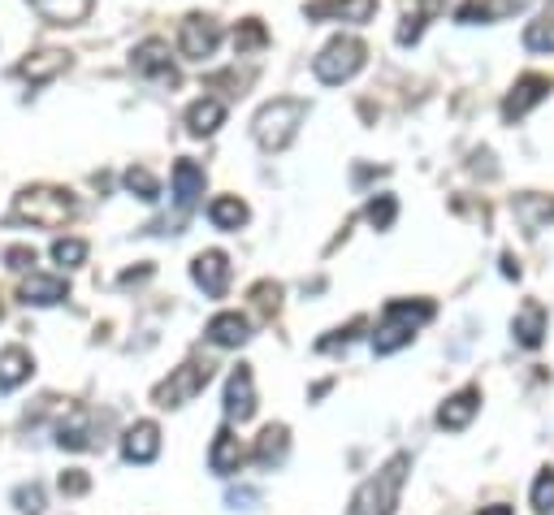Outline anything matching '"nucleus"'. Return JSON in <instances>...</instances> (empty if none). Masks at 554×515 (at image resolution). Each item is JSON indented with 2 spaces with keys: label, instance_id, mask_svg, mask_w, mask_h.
Wrapping results in <instances>:
<instances>
[{
  "label": "nucleus",
  "instance_id": "1",
  "mask_svg": "<svg viewBox=\"0 0 554 515\" xmlns=\"http://www.w3.org/2000/svg\"><path fill=\"white\" fill-rule=\"evenodd\" d=\"M433 316H438V303H433V299H390L386 312H381L377 334H373V351L377 355L403 351L407 342L416 338V329L429 325Z\"/></svg>",
  "mask_w": 554,
  "mask_h": 515
},
{
  "label": "nucleus",
  "instance_id": "2",
  "mask_svg": "<svg viewBox=\"0 0 554 515\" xmlns=\"http://www.w3.org/2000/svg\"><path fill=\"white\" fill-rule=\"evenodd\" d=\"M74 217V200L70 191L61 187H26L18 200H13V213H9V226H39V230H57Z\"/></svg>",
  "mask_w": 554,
  "mask_h": 515
},
{
  "label": "nucleus",
  "instance_id": "3",
  "mask_svg": "<svg viewBox=\"0 0 554 515\" xmlns=\"http://www.w3.org/2000/svg\"><path fill=\"white\" fill-rule=\"evenodd\" d=\"M407 468H412V455H394L373 481H364L360 490H355L351 515H394V511H399V494H403Z\"/></svg>",
  "mask_w": 554,
  "mask_h": 515
},
{
  "label": "nucleus",
  "instance_id": "4",
  "mask_svg": "<svg viewBox=\"0 0 554 515\" xmlns=\"http://www.w3.org/2000/svg\"><path fill=\"white\" fill-rule=\"evenodd\" d=\"M303 122H308V104L295 100V96H282V100H273V104H265V109L256 113L252 135H256V143L265 152H282V148L295 143Z\"/></svg>",
  "mask_w": 554,
  "mask_h": 515
},
{
  "label": "nucleus",
  "instance_id": "5",
  "mask_svg": "<svg viewBox=\"0 0 554 515\" xmlns=\"http://www.w3.org/2000/svg\"><path fill=\"white\" fill-rule=\"evenodd\" d=\"M364 61H368V48L360 44V39L338 35V39H329V44L321 48V57L312 61V74L321 78L325 87H338V83H347V78L360 74Z\"/></svg>",
  "mask_w": 554,
  "mask_h": 515
},
{
  "label": "nucleus",
  "instance_id": "6",
  "mask_svg": "<svg viewBox=\"0 0 554 515\" xmlns=\"http://www.w3.org/2000/svg\"><path fill=\"white\" fill-rule=\"evenodd\" d=\"M208 381H213V364H208V360H187L182 368L169 373V381H161V386L152 390V403L165 407V412H169V407H182V403H191Z\"/></svg>",
  "mask_w": 554,
  "mask_h": 515
},
{
  "label": "nucleus",
  "instance_id": "7",
  "mask_svg": "<svg viewBox=\"0 0 554 515\" xmlns=\"http://www.w3.org/2000/svg\"><path fill=\"white\" fill-rule=\"evenodd\" d=\"M130 70L139 78H152V83L178 87V70H174V57H169L165 39H143V44L130 52Z\"/></svg>",
  "mask_w": 554,
  "mask_h": 515
},
{
  "label": "nucleus",
  "instance_id": "8",
  "mask_svg": "<svg viewBox=\"0 0 554 515\" xmlns=\"http://www.w3.org/2000/svg\"><path fill=\"white\" fill-rule=\"evenodd\" d=\"M221 44V26L213 18H204V13H191V18H182V31H178V48L187 61H208Z\"/></svg>",
  "mask_w": 554,
  "mask_h": 515
},
{
  "label": "nucleus",
  "instance_id": "9",
  "mask_svg": "<svg viewBox=\"0 0 554 515\" xmlns=\"http://www.w3.org/2000/svg\"><path fill=\"white\" fill-rule=\"evenodd\" d=\"M191 277L208 299H221L230 290V256L226 252H200L191 260Z\"/></svg>",
  "mask_w": 554,
  "mask_h": 515
},
{
  "label": "nucleus",
  "instance_id": "10",
  "mask_svg": "<svg viewBox=\"0 0 554 515\" xmlns=\"http://www.w3.org/2000/svg\"><path fill=\"white\" fill-rule=\"evenodd\" d=\"M377 0H312L303 5V18L308 22H325V18H342V22H373Z\"/></svg>",
  "mask_w": 554,
  "mask_h": 515
},
{
  "label": "nucleus",
  "instance_id": "11",
  "mask_svg": "<svg viewBox=\"0 0 554 515\" xmlns=\"http://www.w3.org/2000/svg\"><path fill=\"white\" fill-rule=\"evenodd\" d=\"M226 416L230 420H252L256 416V381H252V368L239 364L226 381Z\"/></svg>",
  "mask_w": 554,
  "mask_h": 515
},
{
  "label": "nucleus",
  "instance_id": "12",
  "mask_svg": "<svg viewBox=\"0 0 554 515\" xmlns=\"http://www.w3.org/2000/svg\"><path fill=\"white\" fill-rule=\"evenodd\" d=\"M550 96V78L546 74H524L516 87L507 91V100H503V117L507 122H516V117H524L533 109V104H542Z\"/></svg>",
  "mask_w": 554,
  "mask_h": 515
},
{
  "label": "nucleus",
  "instance_id": "13",
  "mask_svg": "<svg viewBox=\"0 0 554 515\" xmlns=\"http://www.w3.org/2000/svg\"><path fill=\"white\" fill-rule=\"evenodd\" d=\"M122 455L130 459V464H152V459L161 455V429H156L152 420L130 425L126 438H122Z\"/></svg>",
  "mask_w": 554,
  "mask_h": 515
},
{
  "label": "nucleus",
  "instance_id": "14",
  "mask_svg": "<svg viewBox=\"0 0 554 515\" xmlns=\"http://www.w3.org/2000/svg\"><path fill=\"white\" fill-rule=\"evenodd\" d=\"M511 334H516V342L524 351H537L546 342V308L537 299H529L524 308L516 312V321H511Z\"/></svg>",
  "mask_w": 554,
  "mask_h": 515
},
{
  "label": "nucleus",
  "instance_id": "15",
  "mask_svg": "<svg viewBox=\"0 0 554 515\" xmlns=\"http://www.w3.org/2000/svg\"><path fill=\"white\" fill-rule=\"evenodd\" d=\"M243 442L234 438V429H217V438H213V451H208V468L217 472V477H234V472L243 468Z\"/></svg>",
  "mask_w": 554,
  "mask_h": 515
},
{
  "label": "nucleus",
  "instance_id": "16",
  "mask_svg": "<svg viewBox=\"0 0 554 515\" xmlns=\"http://www.w3.org/2000/svg\"><path fill=\"white\" fill-rule=\"evenodd\" d=\"M477 407H481V390L477 386H468V390H459L451 394V399L442 403V412H438V425L442 429H468L472 425V416H477Z\"/></svg>",
  "mask_w": 554,
  "mask_h": 515
},
{
  "label": "nucleus",
  "instance_id": "17",
  "mask_svg": "<svg viewBox=\"0 0 554 515\" xmlns=\"http://www.w3.org/2000/svg\"><path fill=\"white\" fill-rule=\"evenodd\" d=\"M70 295V286H65V277H48V273H31L22 282V303L26 308H52V303H61Z\"/></svg>",
  "mask_w": 554,
  "mask_h": 515
},
{
  "label": "nucleus",
  "instance_id": "18",
  "mask_svg": "<svg viewBox=\"0 0 554 515\" xmlns=\"http://www.w3.org/2000/svg\"><path fill=\"white\" fill-rule=\"evenodd\" d=\"M252 338V325H247V316L239 312H217L213 321H208V342L213 347H243V342Z\"/></svg>",
  "mask_w": 554,
  "mask_h": 515
},
{
  "label": "nucleus",
  "instance_id": "19",
  "mask_svg": "<svg viewBox=\"0 0 554 515\" xmlns=\"http://www.w3.org/2000/svg\"><path fill=\"white\" fill-rule=\"evenodd\" d=\"M529 0H464L459 5V13L455 18L459 22H503V18H511V13H520Z\"/></svg>",
  "mask_w": 554,
  "mask_h": 515
},
{
  "label": "nucleus",
  "instance_id": "20",
  "mask_svg": "<svg viewBox=\"0 0 554 515\" xmlns=\"http://www.w3.org/2000/svg\"><path fill=\"white\" fill-rule=\"evenodd\" d=\"M57 446L61 451H87V446H96L91 442V412L87 407H70V416L57 425Z\"/></svg>",
  "mask_w": 554,
  "mask_h": 515
},
{
  "label": "nucleus",
  "instance_id": "21",
  "mask_svg": "<svg viewBox=\"0 0 554 515\" xmlns=\"http://www.w3.org/2000/svg\"><path fill=\"white\" fill-rule=\"evenodd\" d=\"M65 70H70V57H65V52H57V48H48V52H35L31 61H22V65H18V74H22L31 87H39V83H52V78H57V74H65Z\"/></svg>",
  "mask_w": 554,
  "mask_h": 515
},
{
  "label": "nucleus",
  "instance_id": "22",
  "mask_svg": "<svg viewBox=\"0 0 554 515\" xmlns=\"http://www.w3.org/2000/svg\"><path fill=\"white\" fill-rule=\"evenodd\" d=\"M200 195H204V169L195 165V161H178L174 165V200L182 213H191L195 204H200Z\"/></svg>",
  "mask_w": 554,
  "mask_h": 515
},
{
  "label": "nucleus",
  "instance_id": "23",
  "mask_svg": "<svg viewBox=\"0 0 554 515\" xmlns=\"http://www.w3.org/2000/svg\"><path fill=\"white\" fill-rule=\"evenodd\" d=\"M221 122H226V104L213 100V96L195 100L191 109H187V135H191V139H208Z\"/></svg>",
  "mask_w": 554,
  "mask_h": 515
},
{
  "label": "nucleus",
  "instance_id": "24",
  "mask_svg": "<svg viewBox=\"0 0 554 515\" xmlns=\"http://www.w3.org/2000/svg\"><path fill=\"white\" fill-rule=\"evenodd\" d=\"M286 451H290V429L286 425H269L265 433L256 438V464L260 468H282L286 464Z\"/></svg>",
  "mask_w": 554,
  "mask_h": 515
},
{
  "label": "nucleus",
  "instance_id": "25",
  "mask_svg": "<svg viewBox=\"0 0 554 515\" xmlns=\"http://www.w3.org/2000/svg\"><path fill=\"white\" fill-rule=\"evenodd\" d=\"M35 373V360H31V351H22V347H9V351H0V394H9V390H18L26 377Z\"/></svg>",
  "mask_w": 554,
  "mask_h": 515
},
{
  "label": "nucleus",
  "instance_id": "26",
  "mask_svg": "<svg viewBox=\"0 0 554 515\" xmlns=\"http://www.w3.org/2000/svg\"><path fill=\"white\" fill-rule=\"evenodd\" d=\"M247 204L239 200V195H217L213 204H208V221H213L217 230H243L247 226Z\"/></svg>",
  "mask_w": 554,
  "mask_h": 515
},
{
  "label": "nucleus",
  "instance_id": "27",
  "mask_svg": "<svg viewBox=\"0 0 554 515\" xmlns=\"http://www.w3.org/2000/svg\"><path fill=\"white\" fill-rule=\"evenodd\" d=\"M31 5L57 26H74L91 13V0H31Z\"/></svg>",
  "mask_w": 554,
  "mask_h": 515
},
{
  "label": "nucleus",
  "instance_id": "28",
  "mask_svg": "<svg viewBox=\"0 0 554 515\" xmlns=\"http://www.w3.org/2000/svg\"><path fill=\"white\" fill-rule=\"evenodd\" d=\"M265 44H269V31L260 26V18L239 22V31H234V52H239V57H247V52H260Z\"/></svg>",
  "mask_w": 554,
  "mask_h": 515
},
{
  "label": "nucleus",
  "instance_id": "29",
  "mask_svg": "<svg viewBox=\"0 0 554 515\" xmlns=\"http://www.w3.org/2000/svg\"><path fill=\"white\" fill-rule=\"evenodd\" d=\"M122 182H126V191H130V195H139L143 204H156V200H161V182H156V178L148 174V169H139V165H135V169H126V178H122Z\"/></svg>",
  "mask_w": 554,
  "mask_h": 515
},
{
  "label": "nucleus",
  "instance_id": "30",
  "mask_svg": "<svg viewBox=\"0 0 554 515\" xmlns=\"http://www.w3.org/2000/svg\"><path fill=\"white\" fill-rule=\"evenodd\" d=\"M524 48H529V52H554V18L529 22V31H524Z\"/></svg>",
  "mask_w": 554,
  "mask_h": 515
},
{
  "label": "nucleus",
  "instance_id": "31",
  "mask_svg": "<svg viewBox=\"0 0 554 515\" xmlns=\"http://www.w3.org/2000/svg\"><path fill=\"white\" fill-rule=\"evenodd\" d=\"M368 221H373L377 230H390L394 226V217H399V200L394 195H377V200H368Z\"/></svg>",
  "mask_w": 554,
  "mask_h": 515
},
{
  "label": "nucleus",
  "instance_id": "32",
  "mask_svg": "<svg viewBox=\"0 0 554 515\" xmlns=\"http://www.w3.org/2000/svg\"><path fill=\"white\" fill-rule=\"evenodd\" d=\"M533 511L537 515H550L554 511V468H542L533 481Z\"/></svg>",
  "mask_w": 554,
  "mask_h": 515
},
{
  "label": "nucleus",
  "instance_id": "33",
  "mask_svg": "<svg viewBox=\"0 0 554 515\" xmlns=\"http://www.w3.org/2000/svg\"><path fill=\"white\" fill-rule=\"evenodd\" d=\"M52 260L65 264V269H78L87 260V243L83 239H57L52 243Z\"/></svg>",
  "mask_w": 554,
  "mask_h": 515
},
{
  "label": "nucleus",
  "instance_id": "34",
  "mask_svg": "<svg viewBox=\"0 0 554 515\" xmlns=\"http://www.w3.org/2000/svg\"><path fill=\"white\" fill-rule=\"evenodd\" d=\"M13 503H18L22 515H44V490H39V485H18Z\"/></svg>",
  "mask_w": 554,
  "mask_h": 515
},
{
  "label": "nucleus",
  "instance_id": "35",
  "mask_svg": "<svg viewBox=\"0 0 554 515\" xmlns=\"http://www.w3.org/2000/svg\"><path fill=\"white\" fill-rule=\"evenodd\" d=\"M91 490V477L83 468H70V472H61V494H70V498H78V494H87Z\"/></svg>",
  "mask_w": 554,
  "mask_h": 515
},
{
  "label": "nucleus",
  "instance_id": "36",
  "mask_svg": "<svg viewBox=\"0 0 554 515\" xmlns=\"http://www.w3.org/2000/svg\"><path fill=\"white\" fill-rule=\"evenodd\" d=\"M360 329H364V321H351L347 329H334V334H329V338H321V342H316V351H334V347H347V342H351L355 334H360Z\"/></svg>",
  "mask_w": 554,
  "mask_h": 515
},
{
  "label": "nucleus",
  "instance_id": "37",
  "mask_svg": "<svg viewBox=\"0 0 554 515\" xmlns=\"http://www.w3.org/2000/svg\"><path fill=\"white\" fill-rule=\"evenodd\" d=\"M252 299H256V308H260V312H277V299H282V286H277V282H260V286L252 290Z\"/></svg>",
  "mask_w": 554,
  "mask_h": 515
},
{
  "label": "nucleus",
  "instance_id": "38",
  "mask_svg": "<svg viewBox=\"0 0 554 515\" xmlns=\"http://www.w3.org/2000/svg\"><path fill=\"white\" fill-rule=\"evenodd\" d=\"M5 264H9V269H31V264H35V252H31V247H9V252H5Z\"/></svg>",
  "mask_w": 554,
  "mask_h": 515
},
{
  "label": "nucleus",
  "instance_id": "39",
  "mask_svg": "<svg viewBox=\"0 0 554 515\" xmlns=\"http://www.w3.org/2000/svg\"><path fill=\"white\" fill-rule=\"evenodd\" d=\"M256 490H230V507H252L256 503Z\"/></svg>",
  "mask_w": 554,
  "mask_h": 515
},
{
  "label": "nucleus",
  "instance_id": "40",
  "mask_svg": "<svg viewBox=\"0 0 554 515\" xmlns=\"http://www.w3.org/2000/svg\"><path fill=\"white\" fill-rule=\"evenodd\" d=\"M442 5H446V0H420V9H416V13L429 22V18H438V13H442Z\"/></svg>",
  "mask_w": 554,
  "mask_h": 515
},
{
  "label": "nucleus",
  "instance_id": "41",
  "mask_svg": "<svg viewBox=\"0 0 554 515\" xmlns=\"http://www.w3.org/2000/svg\"><path fill=\"white\" fill-rule=\"evenodd\" d=\"M152 277V269L143 264V269H130V273H122V286H135V282H148Z\"/></svg>",
  "mask_w": 554,
  "mask_h": 515
},
{
  "label": "nucleus",
  "instance_id": "42",
  "mask_svg": "<svg viewBox=\"0 0 554 515\" xmlns=\"http://www.w3.org/2000/svg\"><path fill=\"white\" fill-rule=\"evenodd\" d=\"M503 277H520V260L511 256V252L503 256Z\"/></svg>",
  "mask_w": 554,
  "mask_h": 515
},
{
  "label": "nucleus",
  "instance_id": "43",
  "mask_svg": "<svg viewBox=\"0 0 554 515\" xmlns=\"http://www.w3.org/2000/svg\"><path fill=\"white\" fill-rule=\"evenodd\" d=\"M477 515H511V507H503V503H494V507H485V511H477Z\"/></svg>",
  "mask_w": 554,
  "mask_h": 515
}]
</instances>
